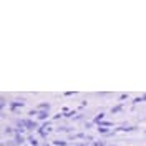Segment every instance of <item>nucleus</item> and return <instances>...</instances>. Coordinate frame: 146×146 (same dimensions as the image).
<instances>
[{
	"label": "nucleus",
	"instance_id": "nucleus-1",
	"mask_svg": "<svg viewBox=\"0 0 146 146\" xmlns=\"http://www.w3.org/2000/svg\"><path fill=\"white\" fill-rule=\"evenodd\" d=\"M25 128L27 129H38V123L36 121H32V119H25Z\"/></svg>",
	"mask_w": 146,
	"mask_h": 146
},
{
	"label": "nucleus",
	"instance_id": "nucleus-2",
	"mask_svg": "<svg viewBox=\"0 0 146 146\" xmlns=\"http://www.w3.org/2000/svg\"><path fill=\"white\" fill-rule=\"evenodd\" d=\"M23 105H25V101H23V100H18V101L10 103V108H12V110H17V108H22Z\"/></svg>",
	"mask_w": 146,
	"mask_h": 146
},
{
	"label": "nucleus",
	"instance_id": "nucleus-3",
	"mask_svg": "<svg viewBox=\"0 0 146 146\" xmlns=\"http://www.w3.org/2000/svg\"><path fill=\"white\" fill-rule=\"evenodd\" d=\"M103 118H105V113H98V115L95 116V119H93V123H98V125H100L101 121H103Z\"/></svg>",
	"mask_w": 146,
	"mask_h": 146
},
{
	"label": "nucleus",
	"instance_id": "nucleus-4",
	"mask_svg": "<svg viewBox=\"0 0 146 146\" xmlns=\"http://www.w3.org/2000/svg\"><path fill=\"white\" fill-rule=\"evenodd\" d=\"M23 141H25V138L22 136V135H15V143L17 145H23Z\"/></svg>",
	"mask_w": 146,
	"mask_h": 146
},
{
	"label": "nucleus",
	"instance_id": "nucleus-5",
	"mask_svg": "<svg viewBox=\"0 0 146 146\" xmlns=\"http://www.w3.org/2000/svg\"><path fill=\"white\" fill-rule=\"evenodd\" d=\"M96 129H98V133H101V135H110V133H111L108 128H101V126H98Z\"/></svg>",
	"mask_w": 146,
	"mask_h": 146
},
{
	"label": "nucleus",
	"instance_id": "nucleus-6",
	"mask_svg": "<svg viewBox=\"0 0 146 146\" xmlns=\"http://www.w3.org/2000/svg\"><path fill=\"white\" fill-rule=\"evenodd\" d=\"M48 118V111H40L38 113V119H46Z\"/></svg>",
	"mask_w": 146,
	"mask_h": 146
},
{
	"label": "nucleus",
	"instance_id": "nucleus-7",
	"mask_svg": "<svg viewBox=\"0 0 146 146\" xmlns=\"http://www.w3.org/2000/svg\"><path fill=\"white\" fill-rule=\"evenodd\" d=\"M28 143L32 146H38V141H36V138H33V136H28Z\"/></svg>",
	"mask_w": 146,
	"mask_h": 146
},
{
	"label": "nucleus",
	"instance_id": "nucleus-8",
	"mask_svg": "<svg viewBox=\"0 0 146 146\" xmlns=\"http://www.w3.org/2000/svg\"><path fill=\"white\" fill-rule=\"evenodd\" d=\"M53 145L55 146H66L68 143L66 141H62V139H56V141H53Z\"/></svg>",
	"mask_w": 146,
	"mask_h": 146
},
{
	"label": "nucleus",
	"instance_id": "nucleus-9",
	"mask_svg": "<svg viewBox=\"0 0 146 146\" xmlns=\"http://www.w3.org/2000/svg\"><path fill=\"white\" fill-rule=\"evenodd\" d=\"M98 126H101V128H108V126H111V123H110V121H101Z\"/></svg>",
	"mask_w": 146,
	"mask_h": 146
},
{
	"label": "nucleus",
	"instance_id": "nucleus-10",
	"mask_svg": "<svg viewBox=\"0 0 146 146\" xmlns=\"http://www.w3.org/2000/svg\"><path fill=\"white\" fill-rule=\"evenodd\" d=\"M3 131H5V135H13V133H15V129H13V128H5Z\"/></svg>",
	"mask_w": 146,
	"mask_h": 146
},
{
	"label": "nucleus",
	"instance_id": "nucleus-11",
	"mask_svg": "<svg viewBox=\"0 0 146 146\" xmlns=\"http://www.w3.org/2000/svg\"><path fill=\"white\" fill-rule=\"evenodd\" d=\"M38 113H40V111H38V110H32V111H30V113H28V115H30V116H32V118H33V116H38Z\"/></svg>",
	"mask_w": 146,
	"mask_h": 146
},
{
	"label": "nucleus",
	"instance_id": "nucleus-12",
	"mask_svg": "<svg viewBox=\"0 0 146 146\" xmlns=\"http://www.w3.org/2000/svg\"><path fill=\"white\" fill-rule=\"evenodd\" d=\"M141 101H145V100H143V96H138V98L133 100V105H138V103H141Z\"/></svg>",
	"mask_w": 146,
	"mask_h": 146
},
{
	"label": "nucleus",
	"instance_id": "nucleus-13",
	"mask_svg": "<svg viewBox=\"0 0 146 146\" xmlns=\"http://www.w3.org/2000/svg\"><path fill=\"white\" fill-rule=\"evenodd\" d=\"M82 138H86V135H83V133H78V135H75L73 139H82Z\"/></svg>",
	"mask_w": 146,
	"mask_h": 146
},
{
	"label": "nucleus",
	"instance_id": "nucleus-14",
	"mask_svg": "<svg viewBox=\"0 0 146 146\" xmlns=\"http://www.w3.org/2000/svg\"><path fill=\"white\" fill-rule=\"evenodd\" d=\"M93 146H106L105 141H93Z\"/></svg>",
	"mask_w": 146,
	"mask_h": 146
},
{
	"label": "nucleus",
	"instance_id": "nucleus-15",
	"mask_svg": "<svg viewBox=\"0 0 146 146\" xmlns=\"http://www.w3.org/2000/svg\"><path fill=\"white\" fill-rule=\"evenodd\" d=\"M121 110H123V106H121V105H118V106H115L111 111H113V113H118V111H121Z\"/></svg>",
	"mask_w": 146,
	"mask_h": 146
},
{
	"label": "nucleus",
	"instance_id": "nucleus-16",
	"mask_svg": "<svg viewBox=\"0 0 146 146\" xmlns=\"http://www.w3.org/2000/svg\"><path fill=\"white\" fill-rule=\"evenodd\" d=\"M93 125H95V123H93V121H88V123H86V125H85V128H86V129H88V128H91V126H93Z\"/></svg>",
	"mask_w": 146,
	"mask_h": 146
},
{
	"label": "nucleus",
	"instance_id": "nucleus-17",
	"mask_svg": "<svg viewBox=\"0 0 146 146\" xmlns=\"http://www.w3.org/2000/svg\"><path fill=\"white\" fill-rule=\"evenodd\" d=\"M82 118H83L82 115H75V116H73V119H75V121H78V119H82Z\"/></svg>",
	"mask_w": 146,
	"mask_h": 146
},
{
	"label": "nucleus",
	"instance_id": "nucleus-18",
	"mask_svg": "<svg viewBox=\"0 0 146 146\" xmlns=\"http://www.w3.org/2000/svg\"><path fill=\"white\" fill-rule=\"evenodd\" d=\"M126 98H128V95H126V93H123V95L119 96V100H126Z\"/></svg>",
	"mask_w": 146,
	"mask_h": 146
},
{
	"label": "nucleus",
	"instance_id": "nucleus-19",
	"mask_svg": "<svg viewBox=\"0 0 146 146\" xmlns=\"http://www.w3.org/2000/svg\"><path fill=\"white\" fill-rule=\"evenodd\" d=\"M62 116H63V115H62V113H58V115H55L53 118H55V119H60V118H62Z\"/></svg>",
	"mask_w": 146,
	"mask_h": 146
},
{
	"label": "nucleus",
	"instance_id": "nucleus-20",
	"mask_svg": "<svg viewBox=\"0 0 146 146\" xmlns=\"http://www.w3.org/2000/svg\"><path fill=\"white\" fill-rule=\"evenodd\" d=\"M85 139H88V141H93V136H91V135H86V138H85Z\"/></svg>",
	"mask_w": 146,
	"mask_h": 146
},
{
	"label": "nucleus",
	"instance_id": "nucleus-21",
	"mask_svg": "<svg viewBox=\"0 0 146 146\" xmlns=\"http://www.w3.org/2000/svg\"><path fill=\"white\" fill-rule=\"evenodd\" d=\"M143 100H146V95H143Z\"/></svg>",
	"mask_w": 146,
	"mask_h": 146
},
{
	"label": "nucleus",
	"instance_id": "nucleus-22",
	"mask_svg": "<svg viewBox=\"0 0 146 146\" xmlns=\"http://www.w3.org/2000/svg\"><path fill=\"white\" fill-rule=\"evenodd\" d=\"M145 133H146V131H145Z\"/></svg>",
	"mask_w": 146,
	"mask_h": 146
}]
</instances>
